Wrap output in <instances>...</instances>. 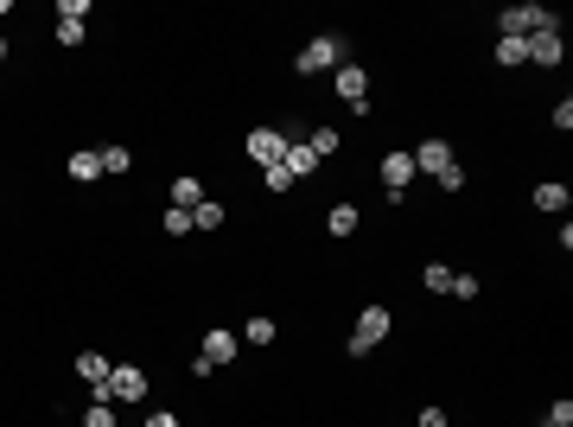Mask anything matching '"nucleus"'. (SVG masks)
<instances>
[{"label":"nucleus","mask_w":573,"mask_h":427,"mask_svg":"<svg viewBox=\"0 0 573 427\" xmlns=\"http://www.w3.org/2000/svg\"><path fill=\"white\" fill-rule=\"evenodd\" d=\"M389 332H395V313H389L382 300H370V306L357 313V326H351V345H344V351H351V357H370V351H376Z\"/></svg>","instance_id":"f257e3e1"},{"label":"nucleus","mask_w":573,"mask_h":427,"mask_svg":"<svg viewBox=\"0 0 573 427\" xmlns=\"http://www.w3.org/2000/svg\"><path fill=\"white\" fill-rule=\"evenodd\" d=\"M344 64V39L338 32H312V39L300 45V58H293V71L300 77H325V71H338Z\"/></svg>","instance_id":"f03ea898"},{"label":"nucleus","mask_w":573,"mask_h":427,"mask_svg":"<svg viewBox=\"0 0 573 427\" xmlns=\"http://www.w3.org/2000/svg\"><path fill=\"white\" fill-rule=\"evenodd\" d=\"M236 351H242V338H236L230 326H204V351H198V364H191V377L230 370V364H236Z\"/></svg>","instance_id":"7ed1b4c3"},{"label":"nucleus","mask_w":573,"mask_h":427,"mask_svg":"<svg viewBox=\"0 0 573 427\" xmlns=\"http://www.w3.org/2000/svg\"><path fill=\"white\" fill-rule=\"evenodd\" d=\"M503 39H535V32H542V26H561V20H554V13L542 7V0H516V7H503Z\"/></svg>","instance_id":"20e7f679"},{"label":"nucleus","mask_w":573,"mask_h":427,"mask_svg":"<svg viewBox=\"0 0 573 427\" xmlns=\"http://www.w3.org/2000/svg\"><path fill=\"white\" fill-rule=\"evenodd\" d=\"M153 396V377L141 364H115L109 370V402H121V408H134V402H147Z\"/></svg>","instance_id":"39448f33"},{"label":"nucleus","mask_w":573,"mask_h":427,"mask_svg":"<svg viewBox=\"0 0 573 427\" xmlns=\"http://www.w3.org/2000/svg\"><path fill=\"white\" fill-rule=\"evenodd\" d=\"M287 147H293V134H287V128H255L249 141H242V153H249V160L262 166V173H268V166H281V160H287Z\"/></svg>","instance_id":"423d86ee"},{"label":"nucleus","mask_w":573,"mask_h":427,"mask_svg":"<svg viewBox=\"0 0 573 427\" xmlns=\"http://www.w3.org/2000/svg\"><path fill=\"white\" fill-rule=\"evenodd\" d=\"M109 370H115V357H102V351H77V383L90 389V402H109Z\"/></svg>","instance_id":"0eeeda50"},{"label":"nucleus","mask_w":573,"mask_h":427,"mask_svg":"<svg viewBox=\"0 0 573 427\" xmlns=\"http://www.w3.org/2000/svg\"><path fill=\"white\" fill-rule=\"evenodd\" d=\"M408 160H414V173H433V179H440L446 166H459V153H453V141H440V134H427V141L414 147Z\"/></svg>","instance_id":"6e6552de"},{"label":"nucleus","mask_w":573,"mask_h":427,"mask_svg":"<svg viewBox=\"0 0 573 427\" xmlns=\"http://www.w3.org/2000/svg\"><path fill=\"white\" fill-rule=\"evenodd\" d=\"M332 90H338V102H351V109H357V102H370V71H363L357 58H344L332 71Z\"/></svg>","instance_id":"1a4fd4ad"},{"label":"nucleus","mask_w":573,"mask_h":427,"mask_svg":"<svg viewBox=\"0 0 573 427\" xmlns=\"http://www.w3.org/2000/svg\"><path fill=\"white\" fill-rule=\"evenodd\" d=\"M408 185H414V160L402 147L382 153V198H408Z\"/></svg>","instance_id":"9d476101"},{"label":"nucleus","mask_w":573,"mask_h":427,"mask_svg":"<svg viewBox=\"0 0 573 427\" xmlns=\"http://www.w3.org/2000/svg\"><path fill=\"white\" fill-rule=\"evenodd\" d=\"M561 58H567V39H561V26H542V32L529 39V64H535V71H554Z\"/></svg>","instance_id":"9b49d317"},{"label":"nucleus","mask_w":573,"mask_h":427,"mask_svg":"<svg viewBox=\"0 0 573 427\" xmlns=\"http://www.w3.org/2000/svg\"><path fill=\"white\" fill-rule=\"evenodd\" d=\"M529 204H535V211H542V217H561L567 204H573V192H567L561 179H535V192H529Z\"/></svg>","instance_id":"f8f14e48"},{"label":"nucleus","mask_w":573,"mask_h":427,"mask_svg":"<svg viewBox=\"0 0 573 427\" xmlns=\"http://www.w3.org/2000/svg\"><path fill=\"white\" fill-rule=\"evenodd\" d=\"M64 173H71L77 185H96V179H102V153H96V147H77L71 160H64Z\"/></svg>","instance_id":"ddd939ff"},{"label":"nucleus","mask_w":573,"mask_h":427,"mask_svg":"<svg viewBox=\"0 0 573 427\" xmlns=\"http://www.w3.org/2000/svg\"><path fill=\"white\" fill-rule=\"evenodd\" d=\"M281 166H287V179H293V185H300V179H312V173H319V153H312L306 141H293V147H287V160H281Z\"/></svg>","instance_id":"4468645a"},{"label":"nucleus","mask_w":573,"mask_h":427,"mask_svg":"<svg viewBox=\"0 0 573 427\" xmlns=\"http://www.w3.org/2000/svg\"><path fill=\"white\" fill-rule=\"evenodd\" d=\"M491 58H497V71H523V64H529V39H503V32H497Z\"/></svg>","instance_id":"2eb2a0df"},{"label":"nucleus","mask_w":573,"mask_h":427,"mask_svg":"<svg viewBox=\"0 0 573 427\" xmlns=\"http://www.w3.org/2000/svg\"><path fill=\"white\" fill-rule=\"evenodd\" d=\"M357 224H363L357 204H332V211H325V230H332L338 243H344V236H357Z\"/></svg>","instance_id":"dca6fc26"},{"label":"nucleus","mask_w":573,"mask_h":427,"mask_svg":"<svg viewBox=\"0 0 573 427\" xmlns=\"http://www.w3.org/2000/svg\"><path fill=\"white\" fill-rule=\"evenodd\" d=\"M172 204H179V211H198V204H204V179L179 173V179H172Z\"/></svg>","instance_id":"f3484780"},{"label":"nucleus","mask_w":573,"mask_h":427,"mask_svg":"<svg viewBox=\"0 0 573 427\" xmlns=\"http://www.w3.org/2000/svg\"><path fill=\"white\" fill-rule=\"evenodd\" d=\"M274 332H281V326H274V319L268 313H255V319H242V345H255V351H262V345H274Z\"/></svg>","instance_id":"a211bd4d"},{"label":"nucleus","mask_w":573,"mask_h":427,"mask_svg":"<svg viewBox=\"0 0 573 427\" xmlns=\"http://www.w3.org/2000/svg\"><path fill=\"white\" fill-rule=\"evenodd\" d=\"M453 275H459L453 262H427L421 268V287H427V294H453Z\"/></svg>","instance_id":"6ab92c4d"},{"label":"nucleus","mask_w":573,"mask_h":427,"mask_svg":"<svg viewBox=\"0 0 573 427\" xmlns=\"http://www.w3.org/2000/svg\"><path fill=\"white\" fill-rule=\"evenodd\" d=\"M306 147H312V153H319V166H325V160H332V153L344 147V134H338V128H325V122H319V128H312V134H306Z\"/></svg>","instance_id":"aec40b11"},{"label":"nucleus","mask_w":573,"mask_h":427,"mask_svg":"<svg viewBox=\"0 0 573 427\" xmlns=\"http://www.w3.org/2000/svg\"><path fill=\"white\" fill-rule=\"evenodd\" d=\"M223 217H230V211H223V198H204L198 211H191V230H223Z\"/></svg>","instance_id":"412c9836"},{"label":"nucleus","mask_w":573,"mask_h":427,"mask_svg":"<svg viewBox=\"0 0 573 427\" xmlns=\"http://www.w3.org/2000/svg\"><path fill=\"white\" fill-rule=\"evenodd\" d=\"M128 166H134V153L121 147V141H115V147H102V179H109V173H128Z\"/></svg>","instance_id":"4be33fe9"},{"label":"nucleus","mask_w":573,"mask_h":427,"mask_svg":"<svg viewBox=\"0 0 573 427\" xmlns=\"http://www.w3.org/2000/svg\"><path fill=\"white\" fill-rule=\"evenodd\" d=\"M160 230H166V236H191V211H179V204H166V211H160Z\"/></svg>","instance_id":"5701e85b"},{"label":"nucleus","mask_w":573,"mask_h":427,"mask_svg":"<svg viewBox=\"0 0 573 427\" xmlns=\"http://www.w3.org/2000/svg\"><path fill=\"white\" fill-rule=\"evenodd\" d=\"M83 427H115V402H90L83 408Z\"/></svg>","instance_id":"b1692460"},{"label":"nucleus","mask_w":573,"mask_h":427,"mask_svg":"<svg viewBox=\"0 0 573 427\" xmlns=\"http://www.w3.org/2000/svg\"><path fill=\"white\" fill-rule=\"evenodd\" d=\"M58 45L77 51V45H83V20H58Z\"/></svg>","instance_id":"393cba45"},{"label":"nucleus","mask_w":573,"mask_h":427,"mask_svg":"<svg viewBox=\"0 0 573 427\" xmlns=\"http://www.w3.org/2000/svg\"><path fill=\"white\" fill-rule=\"evenodd\" d=\"M478 294H484L478 275H453V300H478Z\"/></svg>","instance_id":"a878e982"},{"label":"nucleus","mask_w":573,"mask_h":427,"mask_svg":"<svg viewBox=\"0 0 573 427\" xmlns=\"http://www.w3.org/2000/svg\"><path fill=\"white\" fill-rule=\"evenodd\" d=\"M262 185H268V192H274V198H281V192H293V179H287V166H268V173H262Z\"/></svg>","instance_id":"bb28decb"},{"label":"nucleus","mask_w":573,"mask_h":427,"mask_svg":"<svg viewBox=\"0 0 573 427\" xmlns=\"http://www.w3.org/2000/svg\"><path fill=\"white\" fill-rule=\"evenodd\" d=\"M58 20H90V0H58Z\"/></svg>","instance_id":"cd10ccee"},{"label":"nucleus","mask_w":573,"mask_h":427,"mask_svg":"<svg viewBox=\"0 0 573 427\" xmlns=\"http://www.w3.org/2000/svg\"><path fill=\"white\" fill-rule=\"evenodd\" d=\"M141 427H185V421L172 415V408H147V421H141Z\"/></svg>","instance_id":"c85d7f7f"},{"label":"nucleus","mask_w":573,"mask_h":427,"mask_svg":"<svg viewBox=\"0 0 573 427\" xmlns=\"http://www.w3.org/2000/svg\"><path fill=\"white\" fill-rule=\"evenodd\" d=\"M440 192H465V166H446V173H440Z\"/></svg>","instance_id":"c756f323"},{"label":"nucleus","mask_w":573,"mask_h":427,"mask_svg":"<svg viewBox=\"0 0 573 427\" xmlns=\"http://www.w3.org/2000/svg\"><path fill=\"white\" fill-rule=\"evenodd\" d=\"M554 128H561V134L573 128V96H561V102H554Z\"/></svg>","instance_id":"7c9ffc66"},{"label":"nucleus","mask_w":573,"mask_h":427,"mask_svg":"<svg viewBox=\"0 0 573 427\" xmlns=\"http://www.w3.org/2000/svg\"><path fill=\"white\" fill-rule=\"evenodd\" d=\"M414 427H446V408H440V402H427V408H421V421H414Z\"/></svg>","instance_id":"2f4dec72"},{"label":"nucleus","mask_w":573,"mask_h":427,"mask_svg":"<svg viewBox=\"0 0 573 427\" xmlns=\"http://www.w3.org/2000/svg\"><path fill=\"white\" fill-rule=\"evenodd\" d=\"M0 64H7V39H0Z\"/></svg>","instance_id":"473e14b6"},{"label":"nucleus","mask_w":573,"mask_h":427,"mask_svg":"<svg viewBox=\"0 0 573 427\" xmlns=\"http://www.w3.org/2000/svg\"><path fill=\"white\" fill-rule=\"evenodd\" d=\"M542 427H561V421H542Z\"/></svg>","instance_id":"72a5a7b5"}]
</instances>
